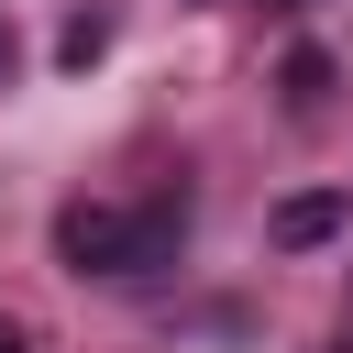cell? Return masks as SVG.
I'll return each mask as SVG.
<instances>
[{"mask_svg": "<svg viewBox=\"0 0 353 353\" xmlns=\"http://www.w3.org/2000/svg\"><path fill=\"white\" fill-rule=\"evenodd\" d=\"M11 353H33V342H11Z\"/></svg>", "mask_w": 353, "mask_h": 353, "instance_id": "8992f818", "label": "cell"}, {"mask_svg": "<svg viewBox=\"0 0 353 353\" xmlns=\"http://www.w3.org/2000/svg\"><path fill=\"white\" fill-rule=\"evenodd\" d=\"M331 232H342V199H331V188H309V199L276 210V243H287V254H309V243H331Z\"/></svg>", "mask_w": 353, "mask_h": 353, "instance_id": "7a4b0ae2", "label": "cell"}, {"mask_svg": "<svg viewBox=\"0 0 353 353\" xmlns=\"http://www.w3.org/2000/svg\"><path fill=\"white\" fill-rule=\"evenodd\" d=\"M276 11H287V0H276Z\"/></svg>", "mask_w": 353, "mask_h": 353, "instance_id": "52a82bcc", "label": "cell"}, {"mask_svg": "<svg viewBox=\"0 0 353 353\" xmlns=\"http://www.w3.org/2000/svg\"><path fill=\"white\" fill-rule=\"evenodd\" d=\"M0 66H11V22H0Z\"/></svg>", "mask_w": 353, "mask_h": 353, "instance_id": "5b68a950", "label": "cell"}, {"mask_svg": "<svg viewBox=\"0 0 353 353\" xmlns=\"http://www.w3.org/2000/svg\"><path fill=\"white\" fill-rule=\"evenodd\" d=\"M11 342H22V331H11V320H0V353H11Z\"/></svg>", "mask_w": 353, "mask_h": 353, "instance_id": "277c9868", "label": "cell"}, {"mask_svg": "<svg viewBox=\"0 0 353 353\" xmlns=\"http://www.w3.org/2000/svg\"><path fill=\"white\" fill-rule=\"evenodd\" d=\"M287 99H298V110H320V99H331V55H320V44H298V55H287Z\"/></svg>", "mask_w": 353, "mask_h": 353, "instance_id": "3957f363", "label": "cell"}, {"mask_svg": "<svg viewBox=\"0 0 353 353\" xmlns=\"http://www.w3.org/2000/svg\"><path fill=\"white\" fill-rule=\"evenodd\" d=\"M176 232H188V188H165V199H143V210H110V199L55 210V254H66L77 276H143V265L176 254Z\"/></svg>", "mask_w": 353, "mask_h": 353, "instance_id": "6da1fadb", "label": "cell"}]
</instances>
